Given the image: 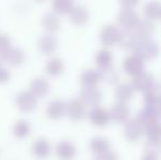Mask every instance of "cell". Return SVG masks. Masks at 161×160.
<instances>
[{
  "instance_id": "6da1fadb",
  "label": "cell",
  "mask_w": 161,
  "mask_h": 160,
  "mask_svg": "<svg viewBox=\"0 0 161 160\" xmlns=\"http://www.w3.org/2000/svg\"><path fill=\"white\" fill-rule=\"evenodd\" d=\"M134 54L140 57L142 60H150L157 57L159 54V46L150 39L139 40L134 48Z\"/></svg>"
},
{
  "instance_id": "7a4b0ae2",
  "label": "cell",
  "mask_w": 161,
  "mask_h": 160,
  "mask_svg": "<svg viewBox=\"0 0 161 160\" xmlns=\"http://www.w3.org/2000/svg\"><path fill=\"white\" fill-rule=\"evenodd\" d=\"M122 133H123V136L127 141H137L145 133V127L137 119H128L124 123Z\"/></svg>"
},
{
  "instance_id": "3957f363",
  "label": "cell",
  "mask_w": 161,
  "mask_h": 160,
  "mask_svg": "<svg viewBox=\"0 0 161 160\" xmlns=\"http://www.w3.org/2000/svg\"><path fill=\"white\" fill-rule=\"evenodd\" d=\"M139 15L134 9L123 8L117 14V24L125 30H134L139 22Z\"/></svg>"
},
{
  "instance_id": "277c9868",
  "label": "cell",
  "mask_w": 161,
  "mask_h": 160,
  "mask_svg": "<svg viewBox=\"0 0 161 160\" xmlns=\"http://www.w3.org/2000/svg\"><path fill=\"white\" fill-rule=\"evenodd\" d=\"M119 34H121V30L117 25L115 24L104 25L100 32V42L105 47L114 46L115 44H119Z\"/></svg>"
},
{
  "instance_id": "5b68a950",
  "label": "cell",
  "mask_w": 161,
  "mask_h": 160,
  "mask_svg": "<svg viewBox=\"0 0 161 160\" xmlns=\"http://www.w3.org/2000/svg\"><path fill=\"white\" fill-rule=\"evenodd\" d=\"M87 105L81 101V99H72L66 105V113L70 120L78 122L81 121L86 115Z\"/></svg>"
},
{
  "instance_id": "8992f818",
  "label": "cell",
  "mask_w": 161,
  "mask_h": 160,
  "mask_svg": "<svg viewBox=\"0 0 161 160\" xmlns=\"http://www.w3.org/2000/svg\"><path fill=\"white\" fill-rule=\"evenodd\" d=\"M129 115H130V110L126 102L119 101L110 110L111 121L117 124H124L129 119Z\"/></svg>"
},
{
  "instance_id": "52a82bcc",
  "label": "cell",
  "mask_w": 161,
  "mask_h": 160,
  "mask_svg": "<svg viewBox=\"0 0 161 160\" xmlns=\"http://www.w3.org/2000/svg\"><path fill=\"white\" fill-rule=\"evenodd\" d=\"M144 62L140 57H138L136 54L129 55L124 59L123 62V69L127 76L134 77L137 74L142 73L144 70Z\"/></svg>"
},
{
  "instance_id": "ba28073f",
  "label": "cell",
  "mask_w": 161,
  "mask_h": 160,
  "mask_svg": "<svg viewBox=\"0 0 161 160\" xmlns=\"http://www.w3.org/2000/svg\"><path fill=\"white\" fill-rule=\"evenodd\" d=\"M131 78H133L131 79V85H133L135 91L137 92H146L155 83L153 76L144 70Z\"/></svg>"
},
{
  "instance_id": "9c48e42d",
  "label": "cell",
  "mask_w": 161,
  "mask_h": 160,
  "mask_svg": "<svg viewBox=\"0 0 161 160\" xmlns=\"http://www.w3.org/2000/svg\"><path fill=\"white\" fill-rule=\"evenodd\" d=\"M89 120L94 126L105 127L111 121L110 111H108L102 107H99V105L94 107L92 108L89 113Z\"/></svg>"
},
{
  "instance_id": "30bf717a",
  "label": "cell",
  "mask_w": 161,
  "mask_h": 160,
  "mask_svg": "<svg viewBox=\"0 0 161 160\" xmlns=\"http://www.w3.org/2000/svg\"><path fill=\"white\" fill-rule=\"evenodd\" d=\"M80 99L87 107L94 108L102 101V93L97 87H86L81 91Z\"/></svg>"
},
{
  "instance_id": "8fae6325",
  "label": "cell",
  "mask_w": 161,
  "mask_h": 160,
  "mask_svg": "<svg viewBox=\"0 0 161 160\" xmlns=\"http://www.w3.org/2000/svg\"><path fill=\"white\" fill-rule=\"evenodd\" d=\"M136 119L142 124V126H144L145 128L153 125V124L159 123V120H160L159 116H158L156 108L148 107V105H146L145 109L140 110V111L138 112Z\"/></svg>"
},
{
  "instance_id": "7c38bea8",
  "label": "cell",
  "mask_w": 161,
  "mask_h": 160,
  "mask_svg": "<svg viewBox=\"0 0 161 160\" xmlns=\"http://www.w3.org/2000/svg\"><path fill=\"white\" fill-rule=\"evenodd\" d=\"M138 42H139V37L136 34L135 30H125V29H123L121 31L119 45L123 49H133L134 51V48H135Z\"/></svg>"
},
{
  "instance_id": "4fadbf2b",
  "label": "cell",
  "mask_w": 161,
  "mask_h": 160,
  "mask_svg": "<svg viewBox=\"0 0 161 160\" xmlns=\"http://www.w3.org/2000/svg\"><path fill=\"white\" fill-rule=\"evenodd\" d=\"M69 17L75 25H83L89 20L90 13L85 6H75L70 10Z\"/></svg>"
},
{
  "instance_id": "5bb4252c",
  "label": "cell",
  "mask_w": 161,
  "mask_h": 160,
  "mask_svg": "<svg viewBox=\"0 0 161 160\" xmlns=\"http://www.w3.org/2000/svg\"><path fill=\"white\" fill-rule=\"evenodd\" d=\"M134 30H135L136 34L138 35L139 40L150 39L155 33V24H153V21L149 19L139 20V22Z\"/></svg>"
},
{
  "instance_id": "9a60e30c",
  "label": "cell",
  "mask_w": 161,
  "mask_h": 160,
  "mask_svg": "<svg viewBox=\"0 0 161 160\" xmlns=\"http://www.w3.org/2000/svg\"><path fill=\"white\" fill-rule=\"evenodd\" d=\"M145 103L148 107L157 108L161 103V85L153 83L146 92H145Z\"/></svg>"
},
{
  "instance_id": "2e32d148",
  "label": "cell",
  "mask_w": 161,
  "mask_h": 160,
  "mask_svg": "<svg viewBox=\"0 0 161 160\" xmlns=\"http://www.w3.org/2000/svg\"><path fill=\"white\" fill-rule=\"evenodd\" d=\"M17 104L23 112H31L36 107V99L32 92H21L17 98Z\"/></svg>"
},
{
  "instance_id": "e0dca14e",
  "label": "cell",
  "mask_w": 161,
  "mask_h": 160,
  "mask_svg": "<svg viewBox=\"0 0 161 160\" xmlns=\"http://www.w3.org/2000/svg\"><path fill=\"white\" fill-rule=\"evenodd\" d=\"M134 92H135V89L131 83L122 82L119 83L115 88V97L117 101H121V102L127 103L128 101H130L134 96Z\"/></svg>"
},
{
  "instance_id": "ac0fdd59",
  "label": "cell",
  "mask_w": 161,
  "mask_h": 160,
  "mask_svg": "<svg viewBox=\"0 0 161 160\" xmlns=\"http://www.w3.org/2000/svg\"><path fill=\"white\" fill-rule=\"evenodd\" d=\"M101 80V74H100V70H97V69H87L80 76V82L83 88L97 87Z\"/></svg>"
},
{
  "instance_id": "d6986e66",
  "label": "cell",
  "mask_w": 161,
  "mask_h": 160,
  "mask_svg": "<svg viewBox=\"0 0 161 160\" xmlns=\"http://www.w3.org/2000/svg\"><path fill=\"white\" fill-rule=\"evenodd\" d=\"M90 149L97 157L105 154L111 150V144L104 137H94L90 141Z\"/></svg>"
},
{
  "instance_id": "ffe728a7",
  "label": "cell",
  "mask_w": 161,
  "mask_h": 160,
  "mask_svg": "<svg viewBox=\"0 0 161 160\" xmlns=\"http://www.w3.org/2000/svg\"><path fill=\"white\" fill-rule=\"evenodd\" d=\"M38 48L44 55H51L57 48V40L51 34L44 35L38 42Z\"/></svg>"
},
{
  "instance_id": "44dd1931",
  "label": "cell",
  "mask_w": 161,
  "mask_h": 160,
  "mask_svg": "<svg viewBox=\"0 0 161 160\" xmlns=\"http://www.w3.org/2000/svg\"><path fill=\"white\" fill-rule=\"evenodd\" d=\"M56 154L62 159H70L76 154V147L68 141H62L56 146Z\"/></svg>"
},
{
  "instance_id": "7402d4cb",
  "label": "cell",
  "mask_w": 161,
  "mask_h": 160,
  "mask_svg": "<svg viewBox=\"0 0 161 160\" xmlns=\"http://www.w3.org/2000/svg\"><path fill=\"white\" fill-rule=\"evenodd\" d=\"M94 62L99 66V68H104L110 65H112L113 62V54L108 47L101 48L96 53L94 56Z\"/></svg>"
},
{
  "instance_id": "603a6c76",
  "label": "cell",
  "mask_w": 161,
  "mask_h": 160,
  "mask_svg": "<svg viewBox=\"0 0 161 160\" xmlns=\"http://www.w3.org/2000/svg\"><path fill=\"white\" fill-rule=\"evenodd\" d=\"M30 90L35 97H44L49 90V85L44 78H35L31 81Z\"/></svg>"
},
{
  "instance_id": "cb8c5ba5",
  "label": "cell",
  "mask_w": 161,
  "mask_h": 160,
  "mask_svg": "<svg viewBox=\"0 0 161 160\" xmlns=\"http://www.w3.org/2000/svg\"><path fill=\"white\" fill-rule=\"evenodd\" d=\"M66 105L67 104H65L63 101H59V100L52 101V102L47 105L46 112L51 119H53V120H58V119H60L65 114Z\"/></svg>"
},
{
  "instance_id": "d4e9b609",
  "label": "cell",
  "mask_w": 161,
  "mask_h": 160,
  "mask_svg": "<svg viewBox=\"0 0 161 160\" xmlns=\"http://www.w3.org/2000/svg\"><path fill=\"white\" fill-rule=\"evenodd\" d=\"M32 150H33V154L35 155L36 157H38V158H44V157H46L47 155L49 154V152H51V145H49V143L46 139L41 137V138H37L34 141Z\"/></svg>"
},
{
  "instance_id": "484cf974",
  "label": "cell",
  "mask_w": 161,
  "mask_h": 160,
  "mask_svg": "<svg viewBox=\"0 0 161 160\" xmlns=\"http://www.w3.org/2000/svg\"><path fill=\"white\" fill-rule=\"evenodd\" d=\"M2 59L6 60L11 66H19V65H21L22 62H23L24 54L20 48H10L4 54Z\"/></svg>"
},
{
  "instance_id": "4316f807",
  "label": "cell",
  "mask_w": 161,
  "mask_h": 160,
  "mask_svg": "<svg viewBox=\"0 0 161 160\" xmlns=\"http://www.w3.org/2000/svg\"><path fill=\"white\" fill-rule=\"evenodd\" d=\"M161 13V4L156 0H151L145 6L144 14L146 19H149L151 21H156L157 19H160Z\"/></svg>"
},
{
  "instance_id": "83f0119b",
  "label": "cell",
  "mask_w": 161,
  "mask_h": 160,
  "mask_svg": "<svg viewBox=\"0 0 161 160\" xmlns=\"http://www.w3.org/2000/svg\"><path fill=\"white\" fill-rule=\"evenodd\" d=\"M101 79L108 83H116L119 80V73L117 68H114L112 65L104 68H100Z\"/></svg>"
},
{
  "instance_id": "f1b7e54d",
  "label": "cell",
  "mask_w": 161,
  "mask_h": 160,
  "mask_svg": "<svg viewBox=\"0 0 161 160\" xmlns=\"http://www.w3.org/2000/svg\"><path fill=\"white\" fill-rule=\"evenodd\" d=\"M42 25L44 26V29L47 32L54 33L59 30L60 21L57 15L53 14V13H48V14L44 15V18L42 19Z\"/></svg>"
},
{
  "instance_id": "f546056e",
  "label": "cell",
  "mask_w": 161,
  "mask_h": 160,
  "mask_svg": "<svg viewBox=\"0 0 161 160\" xmlns=\"http://www.w3.org/2000/svg\"><path fill=\"white\" fill-rule=\"evenodd\" d=\"M74 7V0H53V8L57 13H69Z\"/></svg>"
},
{
  "instance_id": "4dcf8cb0",
  "label": "cell",
  "mask_w": 161,
  "mask_h": 160,
  "mask_svg": "<svg viewBox=\"0 0 161 160\" xmlns=\"http://www.w3.org/2000/svg\"><path fill=\"white\" fill-rule=\"evenodd\" d=\"M63 67H64V65H63V62L59 58H53L47 63L46 71L51 76H58L62 74Z\"/></svg>"
},
{
  "instance_id": "1f68e13d",
  "label": "cell",
  "mask_w": 161,
  "mask_h": 160,
  "mask_svg": "<svg viewBox=\"0 0 161 160\" xmlns=\"http://www.w3.org/2000/svg\"><path fill=\"white\" fill-rule=\"evenodd\" d=\"M30 132V125L26 121H19L15 123L13 127V134L18 138H24L29 135Z\"/></svg>"
},
{
  "instance_id": "d6a6232c",
  "label": "cell",
  "mask_w": 161,
  "mask_h": 160,
  "mask_svg": "<svg viewBox=\"0 0 161 160\" xmlns=\"http://www.w3.org/2000/svg\"><path fill=\"white\" fill-rule=\"evenodd\" d=\"M9 49H10V39L7 35L0 34V57H3Z\"/></svg>"
},
{
  "instance_id": "836d02e7",
  "label": "cell",
  "mask_w": 161,
  "mask_h": 160,
  "mask_svg": "<svg viewBox=\"0 0 161 160\" xmlns=\"http://www.w3.org/2000/svg\"><path fill=\"white\" fill-rule=\"evenodd\" d=\"M140 0H119V3L121 4L122 8H129L134 9L139 4Z\"/></svg>"
},
{
  "instance_id": "e575fe53",
  "label": "cell",
  "mask_w": 161,
  "mask_h": 160,
  "mask_svg": "<svg viewBox=\"0 0 161 160\" xmlns=\"http://www.w3.org/2000/svg\"><path fill=\"white\" fill-rule=\"evenodd\" d=\"M10 78V74L3 67H0V82H7Z\"/></svg>"
},
{
  "instance_id": "d590c367",
  "label": "cell",
  "mask_w": 161,
  "mask_h": 160,
  "mask_svg": "<svg viewBox=\"0 0 161 160\" xmlns=\"http://www.w3.org/2000/svg\"><path fill=\"white\" fill-rule=\"evenodd\" d=\"M156 110H157V113H158V116H159V119H161V103L159 105H158L157 108H156Z\"/></svg>"
},
{
  "instance_id": "8d00e7d4",
  "label": "cell",
  "mask_w": 161,
  "mask_h": 160,
  "mask_svg": "<svg viewBox=\"0 0 161 160\" xmlns=\"http://www.w3.org/2000/svg\"><path fill=\"white\" fill-rule=\"evenodd\" d=\"M160 20H161V13H160Z\"/></svg>"
},
{
  "instance_id": "74e56055",
  "label": "cell",
  "mask_w": 161,
  "mask_h": 160,
  "mask_svg": "<svg viewBox=\"0 0 161 160\" xmlns=\"http://www.w3.org/2000/svg\"><path fill=\"white\" fill-rule=\"evenodd\" d=\"M0 67H1V64H0Z\"/></svg>"
},
{
  "instance_id": "f35d334b",
  "label": "cell",
  "mask_w": 161,
  "mask_h": 160,
  "mask_svg": "<svg viewBox=\"0 0 161 160\" xmlns=\"http://www.w3.org/2000/svg\"><path fill=\"white\" fill-rule=\"evenodd\" d=\"M38 1H41V0H38Z\"/></svg>"
}]
</instances>
